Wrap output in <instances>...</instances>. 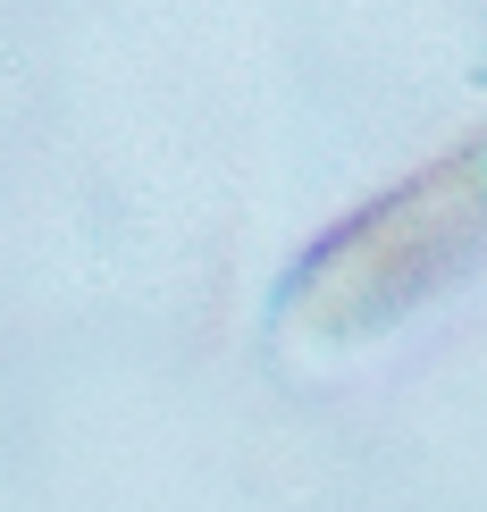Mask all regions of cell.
I'll return each mask as SVG.
<instances>
[{"label": "cell", "mask_w": 487, "mask_h": 512, "mask_svg": "<svg viewBox=\"0 0 487 512\" xmlns=\"http://www.w3.org/2000/svg\"><path fill=\"white\" fill-rule=\"evenodd\" d=\"M487 269V118L412 177L378 185L294 261L278 319L303 345H370Z\"/></svg>", "instance_id": "6da1fadb"}]
</instances>
